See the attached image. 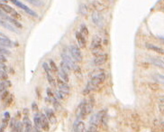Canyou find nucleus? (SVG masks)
Segmentation results:
<instances>
[{
	"label": "nucleus",
	"instance_id": "obj_1",
	"mask_svg": "<svg viewBox=\"0 0 164 132\" xmlns=\"http://www.w3.org/2000/svg\"><path fill=\"white\" fill-rule=\"evenodd\" d=\"M90 76H91V79L87 83V86L83 91V95H87L90 92H94L100 84H102L105 82L106 77H107L105 71L102 70L93 71Z\"/></svg>",
	"mask_w": 164,
	"mask_h": 132
},
{
	"label": "nucleus",
	"instance_id": "obj_2",
	"mask_svg": "<svg viewBox=\"0 0 164 132\" xmlns=\"http://www.w3.org/2000/svg\"><path fill=\"white\" fill-rule=\"evenodd\" d=\"M94 105H95V101L93 98H90L87 100H83L78 107L77 117L79 119H85L88 114H90L92 112Z\"/></svg>",
	"mask_w": 164,
	"mask_h": 132
},
{
	"label": "nucleus",
	"instance_id": "obj_3",
	"mask_svg": "<svg viewBox=\"0 0 164 132\" xmlns=\"http://www.w3.org/2000/svg\"><path fill=\"white\" fill-rule=\"evenodd\" d=\"M62 61H64L66 63H68L70 66L71 70H74V71H77V72H79L80 71L79 67L75 63H74V59H73L72 57H70L66 52H63L62 53Z\"/></svg>",
	"mask_w": 164,
	"mask_h": 132
},
{
	"label": "nucleus",
	"instance_id": "obj_4",
	"mask_svg": "<svg viewBox=\"0 0 164 132\" xmlns=\"http://www.w3.org/2000/svg\"><path fill=\"white\" fill-rule=\"evenodd\" d=\"M69 52H70L71 57H72L73 59L75 60L76 62H78V63L82 62V59H83L82 53H81L80 49H79L78 46H76L75 45H71L70 47H69Z\"/></svg>",
	"mask_w": 164,
	"mask_h": 132
},
{
	"label": "nucleus",
	"instance_id": "obj_5",
	"mask_svg": "<svg viewBox=\"0 0 164 132\" xmlns=\"http://www.w3.org/2000/svg\"><path fill=\"white\" fill-rule=\"evenodd\" d=\"M106 110H100L99 112L96 113L95 115H92L90 120H89V123L91 125H98L99 123L102 122L103 119L106 117Z\"/></svg>",
	"mask_w": 164,
	"mask_h": 132
},
{
	"label": "nucleus",
	"instance_id": "obj_6",
	"mask_svg": "<svg viewBox=\"0 0 164 132\" xmlns=\"http://www.w3.org/2000/svg\"><path fill=\"white\" fill-rule=\"evenodd\" d=\"M0 9H2L6 14H10V16L14 18H20V14L13 7L9 6L8 5H6L5 3H0Z\"/></svg>",
	"mask_w": 164,
	"mask_h": 132
},
{
	"label": "nucleus",
	"instance_id": "obj_7",
	"mask_svg": "<svg viewBox=\"0 0 164 132\" xmlns=\"http://www.w3.org/2000/svg\"><path fill=\"white\" fill-rule=\"evenodd\" d=\"M91 18H92L93 23H94L97 26H98V27H103V25H104V17H103L102 14H100V12L94 11V12L92 13Z\"/></svg>",
	"mask_w": 164,
	"mask_h": 132
},
{
	"label": "nucleus",
	"instance_id": "obj_8",
	"mask_svg": "<svg viewBox=\"0 0 164 132\" xmlns=\"http://www.w3.org/2000/svg\"><path fill=\"white\" fill-rule=\"evenodd\" d=\"M9 1H11L14 5H16V6H18L19 8L23 9L24 12H26L28 14H30V16H32V17H37V14L35 12H34L32 9H30L28 6H26L25 5H24L23 3H21L20 1H18V0H9Z\"/></svg>",
	"mask_w": 164,
	"mask_h": 132
},
{
	"label": "nucleus",
	"instance_id": "obj_9",
	"mask_svg": "<svg viewBox=\"0 0 164 132\" xmlns=\"http://www.w3.org/2000/svg\"><path fill=\"white\" fill-rule=\"evenodd\" d=\"M108 60V55L107 53H104L99 56H95V59L93 60V64L95 66H100L105 64Z\"/></svg>",
	"mask_w": 164,
	"mask_h": 132
},
{
	"label": "nucleus",
	"instance_id": "obj_10",
	"mask_svg": "<svg viewBox=\"0 0 164 132\" xmlns=\"http://www.w3.org/2000/svg\"><path fill=\"white\" fill-rule=\"evenodd\" d=\"M91 6L95 11H97V12H100V13L104 12L105 10L107 9V6L105 4H103L102 2L98 1V0H94V1H92L91 2Z\"/></svg>",
	"mask_w": 164,
	"mask_h": 132
},
{
	"label": "nucleus",
	"instance_id": "obj_11",
	"mask_svg": "<svg viewBox=\"0 0 164 132\" xmlns=\"http://www.w3.org/2000/svg\"><path fill=\"white\" fill-rule=\"evenodd\" d=\"M0 46L2 47H12L13 42L5 35L0 33Z\"/></svg>",
	"mask_w": 164,
	"mask_h": 132
},
{
	"label": "nucleus",
	"instance_id": "obj_12",
	"mask_svg": "<svg viewBox=\"0 0 164 132\" xmlns=\"http://www.w3.org/2000/svg\"><path fill=\"white\" fill-rule=\"evenodd\" d=\"M57 83H58V87H59V91L64 92H66L67 94L69 93L70 88H69V86L68 85V82H64V81H62V80H61V79H59L58 82H57Z\"/></svg>",
	"mask_w": 164,
	"mask_h": 132
},
{
	"label": "nucleus",
	"instance_id": "obj_13",
	"mask_svg": "<svg viewBox=\"0 0 164 132\" xmlns=\"http://www.w3.org/2000/svg\"><path fill=\"white\" fill-rule=\"evenodd\" d=\"M0 25H1L2 26H4L6 29H7V30L11 31V32H14V33H17L18 32L16 30V26H14V25H12L11 23H9L8 21L5 20V19H0Z\"/></svg>",
	"mask_w": 164,
	"mask_h": 132
},
{
	"label": "nucleus",
	"instance_id": "obj_14",
	"mask_svg": "<svg viewBox=\"0 0 164 132\" xmlns=\"http://www.w3.org/2000/svg\"><path fill=\"white\" fill-rule=\"evenodd\" d=\"M76 39H77V42H78L79 45V48L84 49L87 46V42H86L85 36L80 32L76 33Z\"/></svg>",
	"mask_w": 164,
	"mask_h": 132
},
{
	"label": "nucleus",
	"instance_id": "obj_15",
	"mask_svg": "<svg viewBox=\"0 0 164 132\" xmlns=\"http://www.w3.org/2000/svg\"><path fill=\"white\" fill-rule=\"evenodd\" d=\"M41 128L44 131H48L50 129L49 120L46 115H41Z\"/></svg>",
	"mask_w": 164,
	"mask_h": 132
},
{
	"label": "nucleus",
	"instance_id": "obj_16",
	"mask_svg": "<svg viewBox=\"0 0 164 132\" xmlns=\"http://www.w3.org/2000/svg\"><path fill=\"white\" fill-rule=\"evenodd\" d=\"M145 46H146V48H147L148 50H151V51H153V52H155V53H159V54L164 55V49L161 48V47H159V46H157V45H152V43H146Z\"/></svg>",
	"mask_w": 164,
	"mask_h": 132
},
{
	"label": "nucleus",
	"instance_id": "obj_17",
	"mask_svg": "<svg viewBox=\"0 0 164 132\" xmlns=\"http://www.w3.org/2000/svg\"><path fill=\"white\" fill-rule=\"evenodd\" d=\"M72 131H75V132H83V131H85V124H84V122L82 120L76 121L73 125Z\"/></svg>",
	"mask_w": 164,
	"mask_h": 132
},
{
	"label": "nucleus",
	"instance_id": "obj_18",
	"mask_svg": "<svg viewBox=\"0 0 164 132\" xmlns=\"http://www.w3.org/2000/svg\"><path fill=\"white\" fill-rule=\"evenodd\" d=\"M45 113H46V117L49 120V122H51L52 124H56L57 122V118L54 114V112L52 111V110H50V109H46L45 110Z\"/></svg>",
	"mask_w": 164,
	"mask_h": 132
},
{
	"label": "nucleus",
	"instance_id": "obj_19",
	"mask_svg": "<svg viewBox=\"0 0 164 132\" xmlns=\"http://www.w3.org/2000/svg\"><path fill=\"white\" fill-rule=\"evenodd\" d=\"M102 45V39L100 36L98 35H94L91 41V45H90V49L96 48V47H99Z\"/></svg>",
	"mask_w": 164,
	"mask_h": 132
},
{
	"label": "nucleus",
	"instance_id": "obj_20",
	"mask_svg": "<svg viewBox=\"0 0 164 132\" xmlns=\"http://www.w3.org/2000/svg\"><path fill=\"white\" fill-rule=\"evenodd\" d=\"M3 19H5V20H6V21H8L9 23H11L12 25H14V26H16V27H17V28H22L23 26H22V25L18 22V21H16V19H14V17H7L6 16H6H4L3 17H2Z\"/></svg>",
	"mask_w": 164,
	"mask_h": 132
},
{
	"label": "nucleus",
	"instance_id": "obj_21",
	"mask_svg": "<svg viewBox=\"0 0 164 132\" xmlns=\"http://www.w3.org/2000/svg\"><path fill=\"white\" fill-rule=\"evenodd\" d=\"M24 126V130L27 131V132H30L32 131V123H31V120H29V118L27 116H25L24 118V122H23Z\"/></svg>",
	"mask_w": 164,
	"mask_h": 132
},
{
	"label": "nucleus",
	"instance_id": "obj_22",
	"mask_svg": "<svg viewBox=\"0 0 164 132\" xmlns=\"http://www.w3.org/2000/svg\"><path fill=\"white\" fill-rule=\"evenodd\" d=\"M12 83L10 81L8 80H4V81H1L0 82V92H2L4 91H6L7 88L11 87Z\"/></svg>",
	"mask_w": 164,
	"mask_h": 132
},
{
	"label": "nucleus",
	"instance_id": "obj_23",
	"mask_svg": "<svg viewBox=\"0 0 164 132\" xmlns=\"http://www.w3.org/2000/svg\"><path fill=\"white\" fill-rule=\"evenodd\" d=\"M9 120H10V113L8 111H6V112H5L4 117H3V120H2V126L1 127L4 129L7 127V125L9 123Z\"/></svg>",
	"mask_w": 164,
	"mask_h": 132
},
{
	"label": "nucleus",
	"instance_id": "obj_24",
	"mask_svg": "<svg viewBox=\"0 0 164 132\" xmlns=\"http://www.w3.org/2000/svg\"><path fill=\"white\" fill-rule=\"evenodd\" d=\"M34 126H35V130L36 131L40 130V128H41V115L36 114L34 116Z\"/></svg>",
	"mask_w": 164,
	"mask_h": 132
},
{
	"label": "nucleus",
	"instance_id": "obj_25",
	"mask_svg": "<svg viewBox=\"0 0 164 132\" xmlns=\"http://www.w3.org/2000/svg\"><path fill=\"white\" fill-rule=\"evenodd\" d=\"M91 52H92V53H93L94 56H99V55H102V54L105 53V52H104V49H103L102 45L99 46V47H96V48L91 49Z\"/></svg>",
	"mask_w": 164,
	"mask_h": 132
},
{
	"label": "nucleus",
	"instance_id": "obj_26",
	"mask_svg": "<svg viewBox=\"0 0 164 132\" xmlns=\"http://www.w3.org/2000/svg\"><path fill=\"white\" fill-rule=\"evenodd\" d=\"M151 62L152 63H153L154 65L160 67V68H163L164 67V63L160 60V59H158V58H151Z\"/></svg>",
	"mask_w": 164,
	"mask_h": 132
},
{
	"label": "nucleus",
	"instance_id": "obj_27",
	"mask_svg": "<svg viewBox=\"0 0 164 132\" xmlns=\"http://www.w3.org/2000/svg\"><path fill=\"white\" fill-rule=\"evenodd\" d=\"M59 79H61V80H62V81H64L66 82H69V74L67 72H65V71H63L62 70H61V71H59Z\"/></svg>",
	"mask_w": 164,
	"mask_h": 132
},
{
	"label": "nucleus",
	"instance_id": "obj_28",
	"mask_svg": "<svg viewBox=\"0 0 164 132\" xmlns=\"http://www.w3.org/2000/svg\"><path fill=\"white\" fill-rule=\"evenodd\" d=\"M61 70L63 71H65V72H67L68 74H69V73L70 72V71H71V68H70V66L68 63H66L64 61H62L61 63Z\"/></svg>",
	"mask_w": 164,
	"mask_h": 132
},
{
	"label": "nucleus",
	"instance_id": "obj_29",
	"mask_svg": "<svg viewBox=\"0 0 164 132\" xmlns=\"http://www.w3.org/2000/svg\"><path fill=\"white\" fill-rule=\"evenodd\" d=\"M24 129V124L22 122H16V124H14V126L12 128V130L13 131H17V132H20Z\"/></svg>",
	"mask_w": 164,
	"mask_h": 132
},
{
	"label": "nucleus",
	"instance_id": "obj_30",
	"mask_svg": "<svg viewBox=\"0 0 164 132\" xmlns=\"http://www.w3.org/2000/svg\"><path fill=\"white\" fill-rule=\"evenodd\" d=\"M88 7L86 6V5H80L79 6V14H81V16H87V14H88Z\"/></svg>",
	"mask_w": 164,
	"mask_h": 132
},
{
	"label": "nucleus",
	"instance_id": "obj_31",
	"mask_svg": "<svg viewBox=\"0 0 164 132\" xmlns=\"http://www.w3.org/2000/svg\"><path fill=\"white\" fill-rule=\"evenodd\" d=\"M46 76H47V80H48L49 84L52 87H55L56 86V82H55V79L52 77V73H46Z\"/></svg>",
	"mask_w": 164,
	"mask_h": 132
},
{
	"label": "nucleus",
	"instance_id": "obj_32",
	"mask_svg": "<svg viewBox=\"0 0 164 132\" xmlns=\"http://www.w3.org/2000/svg\"><path fill=\"white\" fill-rule=\"evenodd\" d=\"M26 1L34 6H43V2L42 1V0H26Z\"/></svg>",
	"mask_w": 164,
	"mask_h": 132
},
{
	"label": "nucleus",
	"instance_id": "obj_33",
	"mask_svg": "<svg viewBox=\"0 0 164 132\" xmlns=\"http://www.w3.org/2000/svg\"><path fill=\"white\" fill-rule=\"evenodd\" d=\"M80 33H81L84 36H87V35H89L88 29H87V27L85 25H80Z\"/></svg>",
	"mask_w": 164,
	"mask_h": 132
},
{
	"label": "nucleus",
	"instance_id": "obj_34",
	"mask_svg": "<svg viewBox=\"0 0 164 132\" xmlns=\"http://www.w3.org/2000/svg\"><path fill=\"white\" fill-rule=\"evenodd\" d=\"M67 93L66 92H62V91H58L57 92V97H58V99H59V100H65L66 98H67Z\"/></svg>",
	"mask_w": 164,
	"mask_h": 132
},
{
	"label": "nucleus",
	"instance_id": "obj_35",
	"mask_svg": "<svg viewBox=\"0 0 164 132\" xmlns=\"http://www.w3.org/2000/svg\"><path fill=\"white\" fill-rule=\"evenodd\" d=\"M49 65H50V68H51V70H52V72H57V71H58V67H57V65L55 64V63H54L52 60L50 61Z\"/></svg>",
	"mask_w": 164,
	"mask_h": 132
},
{
	"label": "nucleus",
	"instance_id": "obj_36",
	"mask_svg": "<svg viewBox=\"0 0 164 132\" xmlns=\"http://www.w3.org/2000/svg\"><path fill=\"white\" fill-rule=\"evenodd\" d=\"M8 96H9V92L6 90V91L1 92V95H0V100H1L2 101H5Z\"/></svg>",
	"mask_w": 164,
	"mask_h": 132
},
{
	"label": "nucleus",
	"instance_id": "obj_37",
	"mask_svg": "<svg viewBox=\"0 0 164 132\" xmlns=\"http://www.w3.org/2000/svg\"><path fill=\"white\" fill-rule=\"evenodd\" d=\"M42 68H43L44 71H45L46 73H52V70H51V68H50V65H49L48 63H42Z\"/></svg>",
	"mask_w": 164,
	"mask_h": 132
},
{
	"label": "nucleus",
	"instance_id": "obj_38",
	"mask_svg": "<svg viewBox=\"0 0 164 132\" xmlns=\"http://www.w3.org/2000/svg\"><path fill=\"white\" fill-rule=\"evenodd\" d=\"M53 106H54L55 110H58V111H59V110H61V109H62V106H61V104H59V102L58 101V100H53Z\"/></svg>",
	"mask_w": 164,
	"mask_h": 132
},
{
	"label": "nucleus",
	"instance_id": "obj_39",
	"mask_svg": "<svg viewBox=\"0 0 164 132\" xmlns=\"http://www.w3.org/2000/svg\"><path fill=\"white\" fill-rule=\"evenodd\" d=\"M12 102H13V96H10V95H9V96L6 98V100H5V106H6V107L10 106Z\"/></svg>",
	"mask_w": 164,
	"mask_h": 132
},
{
	"label": "nucleus",
	"instance_id": "obj_40",
	"mask_svg": "<svg viewBox=\"0 0 164 132\" xmlns=\"http://www.w3.org/2000/svg\"><path fill=\"white\" fill-rule=\"evenodd\" d=\"M149 87H150V89H152L153 91H158L160 89V87L157 83H149Z\"/></svg>",
	"mask_w": 164,
	"mask_h": 132
},
{
	"label": "nucleus",
	"instance_id": "obj_41",
	"mask_svg": "<svg viewBox=\"0 0 164 132\" xmlns=\"http://www.w3.org/2000/svg\"><path fill=\"white\" fill-rule=\"evenodd\" d=\"M87 131H89V132H96V131H97V126L90 124V127L88 128Z\"/></svg>",
	"mask_w": 164,
	"mask_h": 132
},
{
	"label": "nucleus",
	"instance_id": "obj_42",
	"mask_svg": "<svg viewBox=\"0 0 164 132\" xmlns=\"http://www.w3.org/2000/svg\"><path fill=\"white\" fill-rule=\"evenodd\" d=\"M154 78H155V80H157L158 82L164 83V76H163V75H159V74H157V75H154Z\"/></svg>",
	"mask_w": 164,
	"mask_h": 132
},
{
	"label": "nucleus",
	"instance_id": "obj_43",
	"mask_svg": "<svg viewBox=\"0 0 164 132\" xmlns=\"http://www.w3.org/2000/svg\"><path fill=\"white\" fill-rule=\"evenodd\" d=\"M7 80V74L6 72H0V81Z\"/></svg>",
	"mask_w": 164,
	"mask_h": 132
},
{
	"label": "nucleus",
	"instance_id": "obj_44",
	"mask_svg": "<svg viewBox=\"0 0 164 132\" xmlns=\"http://www.w3.org/2000/svg\"><path fill=\"white\" fill-rule=\"evenodd\" d=\"M7 68L4 63H0V72H6Z\"/></svg>",
	"mask_w": 164,
	"mask_h": 132
},
{
	"label": "nucleus",
	"instance_id": "obj_45",
	"mask_svg": "<svg viewBox=\"0 0 164 132\" xmlns=\"http://www.w3.org/2000/svg\"><path fill=\"white\" fill-rule=\"evenodd\" d=\"M6 63V58L5 57V55L0 54V63Z\"/></svg>",
	"mask_w": 164,
	"mask_h": 132
},
{
	"label": "nucleus",
	"instance_id": "obj_46",
	"mask_svg": "<svg viewBox=\"0 0 164 132\" xmlns=\"http://www.w3.org/2000/svg\"><path fill=\"white\" fill-rule=\"evenodd\" d=\"M159 110L162 115H164V104H160L159 105Z\"/></svg>",
	"mask_w": 164,
	"mask_h": 132
},
{
	"label": "nucleus",
	"instance_id": "obj_47",
	"mask_svg": "<svg viewBox=\"0 0 164 132\" xmlns=\"http://www.w3.org/2000/svg\"><path fill=\"white\" fill-rule=\"evenodd\" d=\"M47 94H48V96L51 97V98L53 97V93L51 92V89H50V88H48V89H47Z\"/></svg>",
	"mask_w": 164,
	"mask_h": 132
},
{
	"label": "nucleus",
	"instance_id": "obj_48",
	"mask_svg": "<svg viewBox=\"0 0 164 132\" xmlns=\"http://www.w3.org/2000/svg\"><path fill=\"white\" fill-rule=\"evenodd\" d=\"M14 124H16V119H12V120L10 122V127L13 128L14 126Z\"/></svg>",
	"mask_w": 164,
	"mask_h": 132
},
{
	"label": "nucleus",
	"instance_id": "obj_49",
	"mask_svg": "<svg viewBox=\"0 0 164 132\" xmlns=\"http://www.w3.org/2000/svg\"><path fill=\"white\" fill-rule=\"evenodd\" d=\"M32 107H33V110H38V106L36 105V103H33Z\"/></svg>",
	"mask_w": 164,
	"mask_h": 132
},
{
	"label": "nucleus",
	"instance_id": "obj_50",
	"mask_svg": "<svg viewBox=\"0 0 164 132\" xmlns=\"http://www.w3.org/2000/svg\"><path fill=\"white\" fill-rule=\"evenodd\" d=\"M4 16H6V14H5V12L2 10V9H0V17H3Z\"/></svg>",
	"mask_w": 164,
	"mask_h": 132
},
{
	"label": "nucleus",
	"instance_id": "obj_51",
	"mask_svg": "<svg viewBox=\"0 0 164 132\" xmlns=\"http://www.w3.org/2000/svg\"><path fill=\"white\" fill-rule=\"evenodd\" d=\"M1 131H4V128L2 127H0V132H1Z\"/></svg>",
	"mask_w": 164,
	"mask_h": 132
},
{
	"label": "nucleus",
	"instance_id": "obj_52",
	"mask_svg": "<svg viewBox=\"0 0 164 132\" xmlns=\"http://www.w3.org/2000/svg\"><path fill=\"white\" fill-rule=\"evenodd\" d=\"M0 1H3V2H7L8 0H0Z\"/></svg>",
	"mask_w": 164,
	"mask_h": 132
},
{
	"label": "nucleus",
	"instance_id": "obj_53",
	"mask_svg": "<svg viewBox=\"0 0 164 132\" xmlns=\"http://www.w3.org/2000/svg\"><path fill=\"white\" fill-rule=\"evenodd\" d=\"M162 125H163V126H164V121H163V122H162Z\"/></svg>",
	"mask_w": 164,
	"mask_h": 132
},
{
	"label": "nucleus",
	"instance_id": "obj_54",
	"mask_svg": "<svg viewBox=\"0 0 164 132\" xmlns=\"http://www.w3.org/2000/svg\"><path fill=\"white\" fill-rule=\"evenodd\" d=\"M110 1H113V0H110Z\"/></svg>",
	"mask_w": 164,
	"mask_h": 132
}]
</instances>
